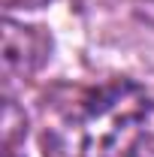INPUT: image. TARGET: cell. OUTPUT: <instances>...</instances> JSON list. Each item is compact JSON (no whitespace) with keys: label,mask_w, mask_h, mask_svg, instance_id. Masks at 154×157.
I'll return each mask as SVG.
<instances>
[{"label":"cell","mask_w":154,"mask_h":157,"mask_svg":"<svg viewBox=\"0 0 154 157\" xmlns=\"http://www.w3.org/2000/svg\"><path fill=\"white\" fill-rule=\"evenodd\" d=\"M130 157H145V151H142V148H139V151H133V154Z\"/></svg>","instance_id":"5b68a950"},{"label":"cell","mask_w":154,"mask_h":157,"mask_svg":"<svg viewBox=\"0 0 154 157\" xmlns=\"http://www.w3.org/2000/svg\"><path fill=\"white\" fill-rule=\"evenodd\" d=\"M3 157H15V154H3Z\"/></svg>","instance_id":"8992f818"},{"label":"cell","mask_w":154,"mask_h":157,"mask_svg":"<svg viewBox=\"0 0 154 157\" xmlns=\"http://www.w3.org/2000/svg\"><path fill=\"white\" fill-rule=\"evenodd\" d=\"M151 124V94L130 78H115L73 100L42 130L39 148L42 157H130Z\"/></svg>","instance_id":"6da1fadb"},{"label":"cell","mask_w":154,"mask_h":157,"mask_svg":"<svg viewBox=\"0 0 154 157\" xmlns=\"http://www.w3.org/2000/svg\"><path fill=\"white\" fill-rule=\"evenodd\" d=\"M127 6H130V12H133L145 27L154 30V0H127Z\"/></svg>","instance_id":"277c9868"},{"label":"cell","mask_w":154,"mask_h":157,"mask_svg":"<svg viewBox=\"0 0 154 157\" xmlns=\"http://www.w3.org/2000/svg\"><path fill=\"white\" fill-rule=\"evenodd\" d=\"M52 58V36L45 27L3 18V73L6 78H30Z\"/></svg>","instance_id":"7a4b0ae2"},{"label":"cell","mask_w":154,"mask_h":157,"mask_svg":"<svg viewBox=\"0 0 154 157\" xmlns=\"http://www.w3.org/2000/svg\"><path fill=\"white\" fill-rule=\"evenodd\" d=\"M0 136H3V154H15L18 142H24V136H27V115L15 100H3Z\"/></svg>","instance_id":"3957f363"}]
</instances>
